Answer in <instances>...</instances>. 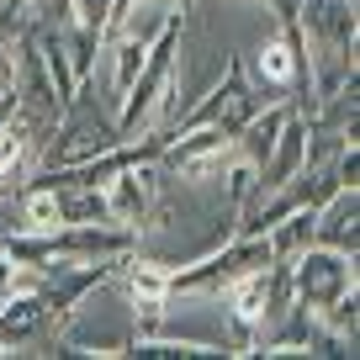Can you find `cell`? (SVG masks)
<instances>
[{
	"mask_svg": "<svg viewBox=\"0 0 360 360\" xmlns=\"http://www.w3.org/2000/svg\"><path fill=\"white\" fill-rule=\"evenodd\" d=\"M180 43H186V16H169L154 37H148V53H143V69H138L133 90L122 96L117 106V133L122 138H138L159 122V106H165L169 85H175V64H180Z\"/></svg>",
	"mask_w": 360,
	"mask_h": 360,
	"instance_id": "6da1fadb",
	"label": "cell"
},
{
	"mask_svg": "<svg viewBox=\"0 0 360 360\" xmlns=\"http://www.w3.org/2000/svg\"><path fill=\"white\" fill-rule=\"evenodd\" d=\"M286 281H292V297L302 307H328L334 297L355 292L360 286V270H355V255L345 249H328V244H307L297 259H286Z\"/></svg>",
	"mask_w": 360,
	"mask_h": 360,
	"instance_id": "7a4b0ae2",
	"label": "cell"
},
{
	"mask_svg": "<svg viewBox=\"0 0 360 360\" xmlns=\"http://www.w3.org/2000/svg\"><path fill=\"white\" fill-rule=\"evenodd\" d=\"M228 159H233V138L223 127H180L159 148V169L180 186H217Z\"/></svg>",
	"mask_w": 360,
	"mask_h": 360,
	"instance_id": "3957f363",
	"label": "cell"
},
{
	"mask_svg": "<svg viewBox=\"0 0 360 360\" xmlns=\"http://www.w3.org/2000/svg\"><path fill=\"white\" fill-rule=\"evenodd\" d=\"M159 180H165V169H159V159H127L122 169H117L112 180H106V217H112L117 228H133V233H143L148 212H154L159 202Z\"/></svg>",
	"mask_w": 360,
	"mask_h": 360,
	"instance_id": "277c9868",
	"label": "cell"
},
{
	"mask_svg": "<svg viewBox=\"0 0 360 360\" xmlns=\"http://www.w3.org/2000/svg\"><path fill=\"white\" fill-rule=\"evenodd\" d=\"M297 27L307 37V53H355L360 48L355 0H302Z\"/></svg>",
	"mask_w": 360,
	"mask_h": 360,
	"instance_id": "5b68a950",
	"label": "cell"
},
{
	"mask_svg": "<svg viewBox=\"0 0 360 360\" xmlns=\"http://www.w3.org/2000/svg\"><path fill=\"white\" fill-rule=\"evenodd\" d=\"M307 169V117L297 112H286V122H281V133H276V143H270V154L259 159V191L255 196H265V191H281V186H292L297 175Z\"/></svg>",
	"mask_w": 360,
	"mask_h": 360,
	"instance_id": "8992f818",
	"label": "cell"
},
{
	"mask_svg": "<svg viewBox=\"0 0 360 360\" xmlns=\"http://www.w3.org/2000/svg\"><path fill=\"white\" fill-rule=\"evenodd\" d=\"M313 244L360 255V186H339L323 207H313Z\"/></svg>",
	"mask_w": 360,
	"mask_h": 360,
	"instance_id": "52a82bcc",
	"label": "cell"
},
{
	"mask_svg": "<svg viewBox=\"0 0 360 360\" xmlns=\"http://www.w3.org/2000/svg\"><path fill=\"white\" fill-rule=\"evenodd\" d=\"M270 244V259L276 265H286V259H297L307 244H313V207H292L286 217H276V223L259 233Z\"/></svg>",
	"mask_w": 360,
	"mask_h": 360,
	"instance_id": "ba28073f",
	"label": "cell"
},
{
	"mask_svg": "<svg viewBox=\"0 0 360 360\" xmlns=\"http://www.w3.org/2000/svg\"><path fill=\"white\" fill-rule=\"evenodd\" d=\"M58 37H64V53H69V69H75V79H90V75H96V64H101L106 37H101V32H90V27H79V22H64V27H58Z\"/></svg>",
	"mask_w": 360,
	"mask_h": 360,
	"instance_id": "9c48e42d",
	"label": "cell"
},
{
	"mask_svg": "<svg viewBox=\"0 0 360 360\" xmlns=\"http://www.w3.org/2000/svg\"><path fill=\"white\" fill-rule=\"evenodd\" d=\"M16 228H32V233H53V228H64V217H58V191L48 186V180L22 196V223H16Z\"/></svg>",
	"mask_w": 360,
	"mask_h": 360,
	"instance_id": "30bf717a",
	"label": "cell"
},
{
	"mask_svg": "<svg viewBox=\"0 0 360 360\" xmlns=\"http://www.w3.org/2000/svg\"><path fill=\"white\" fill-rule=\"evenodd\" d=\"M37 27V11L27 6V0H0V37H27Z\"/></svg>",
	"mask_w": 360,
	"mask_h": 360,
	"instance_id": "8fae6325",
	"label": "cell"
},
{
	"mask_svg": "<svg viewBox=\"0 0 360 360\" xmlns=\"http://www.w3.org/2000/svg\"><path fill=\"white\" fill-rule=\"evenodd\" d=\"M75 22L106 37V22H112V0H75Z\"/></svg>",
	"mask_w": 360,
	"mask_h": 360,
	"instance_id": "7c38bea8",
	"label": "cell"
},
{
	"mask_svg": "<svg viewBox=\"0 0 360 360\" xmlns=\"http://www.w3.org/2000/svg\"><path fill=\"white\" fill-rule=\"evenodd\" d=\"M0 90H16V43L0 37Z\"/></svg>",
	"mask_w": 360,
	"mask_h": 360,
	"instance_id": "4fadbf2b",
	"label": "cell"
},
{
	"mask_svg": "<svg viewBox=\"0 0 360 360\" xmlns=\"http://www.w3.org/2000/svg\"><path fill=\"white\" fill-rule=\"evenodd\" d=\"M27 6H32V11H43V0H27Z\"/></svg>",
	"mask_w": 360,
	"mask_h": 360,
	"instance_id": "5bb4252c",
	"label": "cell"
},
{
	"mask_svg": "<svg viewBox=\"0 0 360 360\" xmlns=\"http://www.w3.org/2000/svg\"><path fill=\"white\" fill-rule=\"evenodd\" d=\"M169 6H180V0H169Z\"/></svg>",
	"mask_w": 360,
	"mask_h": 360,
	"instance_id": "9a60e30c",
	"label": "cell"
}]
</instances>
